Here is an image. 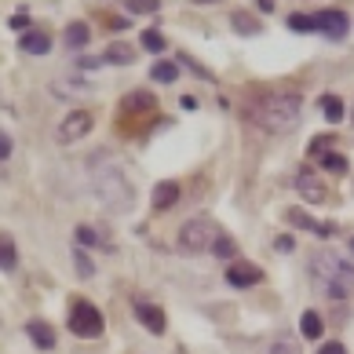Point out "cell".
I'll use <instances>...</instances> for the list:
<instances>
[{"label":"cell","instance_id":"2e32d148","mask_svg":"<svg viewBox=\"0 0 354 354\" xmlns=\"http://www.w3.org/2000/svg\"><path fill=\"white\" fill-rule=\"evenodd\" d=\"M88 41H92V26L88 22H70L66 33H62V44L66 48H84Z\"/></svg>","mask_w":354,"mask_h":354},{"label":"cell","instance_id":"3957f363","mask_svg":"<svg viewBox=\"0 0 354 354\" xmlns=\"http://www.w3.org/2000/svg\"><path fill=\"white\" fill-rule=\"evenodd\" d=\"M311 277H314V285L333 299L354 296V263H347L344 256H336V252H328V248L311 256Z\"/></svg>","mask_w":354,"mask_h":354},{"label":"cell","instance_id":"d6a6232c","mask_svg":"<svg viewBox=\"0 0 354 354\" xmlns=\"http://www.w3.org/2000/svg\"><path fill=\"white\" fill-rule=\"evenodd\" d=\"M0 157H11V135H4V132H0Z\"/></svg>","mask_w":354,"mask_h":354},{"label":"cell","instance_id":"d6986e66","mask_svg":"<svg viewBox=\"0 0 354 354\" xmlns=\"http://www.w3.org/2000/svg\"><path fill=\"white\" fill-rule=\"evenodd\" d=\"M19 267V248H15V237L0 234V271H15Z\"/></svg>","mask_w":354,"mask_h":354},{"label":"cell","instance_id":"d4e9b609","mask_svg":"<svg viewBox=\"0 0 354 354\" xmlns=\"http://www.w3.org/2000/svg\"><path fill=\"white\" fill-rule=\"evenodd\" d=\"M322 113H325L328 121H340V117H344V103H340L336 95H325L322 99Z\"/></svg>","mask_w":354,"mask_h":354},{"label":"cell","instance_id":"5bb4252c","mask_svg":"<svg viewBox=\"0 0 354 354\" xmlns=\"http://www.w3.org/2000/svg\"><path fill=\"white\" fill-rule=\"evenodd\" d=\"M26 333H30V340H33L41 351H52V347H55V328L48 325V322H30Z\"/></svg>","mask_w":354,"mask_h":354},{"label":"cell","instance_id":"4fadbf2b","mask_svg":"<svg viewBox=\"0 0 354 354\" xmlns=\"http://www.w3.org/2000/svg\"><path fill=\"white\" fill-rule=\"evenodd\" d=\"M285 219L293 223V226H299V230H314V234H322V237H328V234H336V223H318V219H311L307 212H285Z\"/></svg>","mask_w":354,"mask_h":354},{"label":"cell","instance_id":"4316f807","mask_svg":"<svg viewBox=\"0 0 354 354\" xmlns=\"http://www.w3.org/2000/svg\"><path fill=\"white\" fill-rule=\"evenodd\" d=\"M212 252H216L219 259H230V256H234L237 248H234V242H230V237H226V234H219L216 242H212Z\"/></svg>","mask_w":354,"mask_h":354},{"label":"cell","instance_id":"44dd1931","mask_svg":"<svg viewBox=\"0 0 354 354\" xmlns=\"http://www.w3.org/2000/svg\"><path fill=\"white\" fill-rule=\"evenodd\" d=\"M179 77V62H157V66H150V81L157 84H172Z\"/></svg>","mask_w":354,"mask_h":354},{"label":"cell","instance_id":"8992f818","mask_svg":"<svg viewBox=\"0 0 354 354\" xmlns=\"http://www.w3.org/2000/svg\"><path fill=\"white\" fill-rule=\"evenodd\" d=\"M92 124H95V117L88 110H73V113L62 117L55 135H59V143H77V139H84L88 132H92Z\"/></svg>","mask_w":354,"mask_h":354},{"label":"cell","instance_id":"8d00e7d4","mask_svg":"<svg viewBox=\"0 0 354 354\" xmlns=\"http://www.w3.org/2000/svg\"><path fill=\"white\" fill-rule=\"evenodd\" d=\"M351 252H354V237H351Z\"/></svg>","mask_w":354,"mask_h":354},{"label":"cell","instance_id":"f1b7e54d","mask_svg":"<svg viewBox=\"0 0 354 354\" xmlns=\"http://www.w3.org/2000/svg\"><path fill=\"white\" fill-rule=\"evenodd\" d=\"M267 354H303V351H299V344H296V340H274Z\"/></svg>","mask_w":354,"mask_h":354},{"label":"cell","instance_id":"9c48e42d","mask_svg":"<svg viewBox=\"0 0 354 354\" xmlns=\"http://www.w3.org/2000/svg\"><path fill=\"white\" fill-rule=\"evenodd\" d=\"M132 311H135V318L143 322V328H150L154 336H161L164 328H168V322H164V311H161V307H154V303L135 299V303H132Z\"/></svg>","mask_w":354,"mask_h":354},{"label":"cell","instance_id":"1f68e13d","mask_svg":"<svg viewBox=\"0 0 354 354\" xmlns=\"http://www.w3.org/2000/svg\"><path fill=\"white\" fill-rule=\"evenodd\" d=\"M99 66H103V59H77V70H99Z\"/></svg>","mask_w":354,"mask_h":354},{"label":"cell","instance_id":"ba28073f","mask_svg":"<svg viewBox=\"0 0 354 354\" xmlns=\"http://www.w3.org/2000/svg\"><path fill=\"white\" fill-rule=\"evenodd\" d=\"M296 190H299L303 197H307L311 205H318V201H325V197H328L325 179H318V175H314L311 168H299V172H296Z\"/></svg>","mask_w":354,"mask_h":354},{"label":"cell","instance_id":"9a60e30c","mask_svg":"<svg viewBox=\"0 0 354 354\" xmlns=\"http://www.w3.org/2000/svg\"><path fill=\"white\" fill-rule=\"evenodd\" d=\"M103 62H117V66H128V62H135V48H132V44H124V41H113V44H106Z\"/></svg>","mask_w":354,"mask_h":354},{"label":"cell","instance_id":"f546056e","mask_svg":"<svg viewBox=\"0 0 354 354\" xmlns=\"http://www.w3.org/2000/svg\"><path fill=\"white\" fill-rule=\"evenodd\" d=\"M124 4H128V11H135V15H150V11L161 8L157 0H124Z\"/></svg>","mask_w":354,"mask_h":354},{"label":"cell","instance_id":"83f0119b","mask_svg":"<svg viewBox=\"0 0 354 354\" xmlns=\"http://www.w3.org/2000/svg\"><path fill=\"white\" fill-rule=\"evenodd\" d=\"M288 30H296V33H314V15H288Z\"/></svg>","mask_w":354,"mask_h":354},{"label":"cell","instance_id":"603a6c76","mask_svg":"<svg viewBox=\"0 0 354 354\" xmlns=\"http://www.w3.org/2000/svg\"><path fill=\"white\" fill-rule=\"evenodd\" d=\"M322 157V168L325 172H333V175H344L347 172V161L340 157V154H333V150H325V154H318Z\"/></svg>","mask_w":354,"mask_h":354},{"label":"cell","instance_id":"e0dca14e","mask_svg":"<svg viewBox=\"0 0 354 354\" xmlns=\"http://www.w3.org/2000/svg\"><path fill=\"white\" fill-rule=\"evenodd\" d=\"M22 52H30V55H48V52H52V37L41 33V30H30L26 37H22Z\"/></svg>","mask_w":354,"mask_h":354},{"label":"cell","instance_id":"8fae6325","mask_svg":"<svg viewBox=\"0 0 354 354\" xmlns=\"http://www.w3.org/2000/svg\"><path fill=\"white\" fill-rule=\"evenodd\" d=\"M154 106H157V95H150V92H132V95H124V99H121L117 117H124V113H132V110H139V113H150Z\"/></svg>","mask_w":354,"mask_h":354},{"label":"cell","instance_id":"5b68a950","mask_svg":"<svg viewBox=\"0 0 354 354\" xmlns=\"http://www.w3.org/2000/svg\"><path fill=\"white\" fill-rule=\"evenodd\" d=\"M70 333L81 336V340H95L103 336V311L88 299H77L70 307Z\"/></svg>","mask_w":354,"mask_h":354},{"label":"cell","instance_id":"d590c367","mask_svg":"<svg viewBox=\"0 0 354 354\" xmlns=\"http://www.w3.org/2000/svg\"><path fill=\"white\" fill-rule=\"evenodd\" d=\"M194 4H219V0H194Z\"/></svg>","mask_w":354,"mask_h":354},{"label":"cell","instance_id":"277c9868","mask_svg":"<svg viewBox=\"0 0 354 354\" xmlns=\"http://www.w3.org/2000/svg\"><path fill=\"white\" fill-rule=\"evenodd\" d=\"M216 237H219V226L212 219H190V223L179 226V234H175V248L186 252V256H197V252H208Z\"/></svg>","mask_w":354,"mask_h":354},{"label":"cell","instance_id":"52a82bcc","mask_svg":"<svg viewBox=\"0 0 354 354\" xmlns=\"http://www.w3.org/2000/svg\"><path fill=\"white\" fill-rule=\"evenodd\" d=\"M314 30L325 33V37H333V41H344L347 30H351V22H347L344 11H318V15H314Z\"/></svg>","mask_w":354,"mask_h":354},{"label":"cell","instance_id":"e575fe53","mask_svg":"<svg viewBox=\"0 0 354 354\" xmlns=\"http://www.w3.org/2000/svg\"><path fill=\"white\" fill-rule=\"evenodd\" d=\"M259 4V11H274V0H256Z\"/></svg>","mask_w":354,"mask_h":354},{"label":"cell","instance_id":"836d02e7","mask_svg":"<svg viewBox=\"0 0 354 354\" xmlns=\"http://www.w3.org/2000/svg\"><path fill=\"white\" fill-rule=\"evenodd\" d=\"M318 354H347V351H344V344H336V340H333V344H325Z\"/></svg>","mask_w":354,"mask_h":354},{"label":"cell","instance_id":"cb8c5ba5","mask_svg":"<svg viewBox=\"0 0 354 354\" xmlns=\"http://www.w3.org/2000/svg\"><path fill=\"white\" fill-rule=\"evenodd\" d=\"M143 48H146V52H154V55H161L164 48H168V41H164L157 30H146V33H143Z\"/></svg>","mask_w":354,"mask_h":354},{"label":"cell","instance_id":"7402d4cb","mask_svg":"<svg viewBox=\"0 0 354 354\" xmlns=\"http://www.w3.org/2000/svg\"><path fill=\"white\" fill-rule=\"evenodd\" d=\"M299 328H303V336H307V340H318L322 336V314L318 311H303Z\"/></svg>","mask_w":354,"mask_h":354},{"label":"cell","instance_id":"7c38bea8","mask_svg":"<svg viewBox=\"0 0 354 354\" xmlns=\"http://www.w3.org/2000/svg\"><path fill=\"white\" fill-rule=\"evenodd\" d=\"M179 183H175V179H164V183H157L154 186V212H168L172 205H175V201H179Z\"/></svg>","mask_w":354,"mask_h":354},{"label":"cell","instance_id":"30bf717a","mask_svg":"<svg viewBox=\"0 0 354 354\" xmlns=\"http://www.w3.org/2000/svg\"><path fill=\"white\" fill-rule=\"evenodd\" d=\"M226 282L234 288H248V285H259L263 282V271L256 263H234V267H226Z\"/></svg>","mask_w":354,"mask_h":354},{"label":"cell","instance_id":"4dcf8cb0","mask_svg":"<svg viewBox=\"0 0 354 354\" xmlns=\"http://www.w3.org/2000/svg\"><path fill=\"white\" fill-rule=\"evenodd\" d=\"M77 245L88 248V245H103V242H99V234L92 230V226H77Z\"/></svg>","mask_w":354,"mask_h":354},{"label":"cell","instance_id":"484cf974","mask_svg":"<svg viewBox=\"0 0 354 354\" xmlns=\"http://www.w3.org/2000/svg\"><path fill=\"white\" fill-rule=\"evenodd\" d=\"M73 267H77V277H92V274H95V263L88 259V256H84L81 248L73 252Z\"/></svg>","mask_w":354,"mask_h":354},{"label":"cell","instance_id":"ffe728a7","mask_svg":"<svg viewBox=\"0 0 354 354\" xmlns=\"http://www.w3.org/2000/svg\"><path fill=\"white\" fill-rule=\"evenodd\" d=\"M230 26H234L237 33H245V37H256V33H259V19L248 15V11H234V15H230Z\"/></svg>","mask_w":354,"mask_h":354},{"label":"cell","instance_id":"6da1fadb","mask_svg":"<svg viewBox=\"0 0 354 354\" xmlns=\"http://www.w3.org/2000/svg\"><path fill=\"white\" fill-rule=\"evenodd\" d=\"M88 168H92V190H95V197L103 201L110 212L128 216V212L135 208V186L128 183V175H124L121 164L113 161L110 154H99Z\"/></svg>","mask_w":354,"mask_h":354},{"label":"cell","instance_id":"ac0fdd59","mask_svg":"<svg viewBox=\"0 0 354 354\" xmlns=\"http://www.w3.org/2000/svg\"><path fill=\"white\" fill-rule=\"evenodd\" d=\"M52 88H55V95H92L88 81H81V77H59V81H52Z\"/></svg>","mask_w":354,"mask_h":354},{"label":"cell","instance_id":"7a4b0ae2","mask_svg":"<svg viewBox=\"0 0 354 354\" xmlns=\"http://www.w3.org/2000/svg\"><path fill=\"white\" fill-rule=\"evenodd\" d=\"M299 110H303L299 92H271L248 106V121L267 135H282L299 121Z\"/></svg>","mask_w":354,"mask_h":354}]
</instances>
